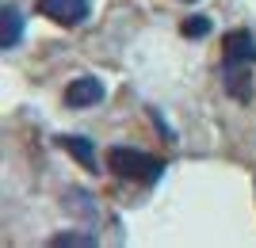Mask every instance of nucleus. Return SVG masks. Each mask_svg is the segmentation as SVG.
I'll return each instance as SVG.
<instances>
[{
	"instance_id": "nucleus-1",
	"label": "nucleus",
	"mask_w": 256,
	"mask_h": 248,
	"mask_svg": "<svg viewBox=\"0 0 256 248\" xmlns=\"http://www.w3.org/2000/svg\"><path fill=\"white\" fill-rule=\"evenodd\" d=\"M107 168L118 180H130V184H157L160 172H164V164L157 157H150V153H142V149H126V145L107 149Z\"/></svg>"
},
{
	"instance_id": "nucleus-2",
	"label": "nucleus",
	"mask_w": 256,
	"mask_h": 248,
	"mask_svg": "<svg viewBox=\"0 0 256 248\" xmlns=\"http://www.w3.org/2000/svg\"><path fill=\"white\" fill-rule=\"evenodd\" d=\"M38 11L46 19H54L58 27H80L88 19L92 4L88 0H38Z\"/></svg>"
},
{
	"instance_id": "nucleus-3",
	"label": "nucleus",
	"mask_w": 256,
	"mask_h": 248,
	"mask_svg": "<svg viewBox=\"0 0 256 248\" xmlns=\"http://www.w3.org/2000/svg\"><path fill=\"white\" fill-rule=\"evenodd\" d=\"M100 99H104V84H100V76H76L73 84L65 88V107H73V111L96 107Z\"/></svg>"
},
{
	"instance_id": "nucleus-4",
	"label": "nucleus",
	"mask_w": 256,
	"mask_h": 248,
	"mask_svg": "<svg viewBox=\"0 0 256 248\" xmlns=\"http://www.w3.org/2000/svg\"><path fill=\"white\" fill-rule=\"evenodd\" d=\"M222 84L234 99L252 96V61H222Z\"/></svg>"
},
{
	"instance_id": "nucleus-5",
	"label": "nucleus",
	"mask_w": 256,
	"mask_h": 248,
	"mask_svg": "<svg viewBox=\"0 0 256 248\" xmlns=\"http://www.w3.org/2000/svg\"><path fill=\"white\" fill-rule=\"evenodd\" d=\"M222 61H256V38L248 31H230L222 42Z\"/></svg>"
},
{
	"instance_id": "nucleus-6",
	"label": "nucleus",
	"mask_w": 256,
	"mask_h": 248,
	"mask_svg": "<svg viewBox=\"0 0 256 248\" xmlns=\"http://www.w3.org/2000/svg\"><path fill=\"white\" fill-rule=\"evenodd\" d=\"M20 38H23V15H20V8L4 4V11H0V50H4V54L16 50Z\"/></svg>"
},
{
	"instance_id": "nucleus-7",
	"label": "nucleus",
	"mask_w": 256,
	"mask_h": 248,
	"mask_svg": "<svg viewBox=\"0 0 256 248\" xmlns=\"http://www.w3.org/2000/svg\"><path fill=\"white\" fill-rule=\"evenodd\" d=\"M62 149L69 153V157H76L84 168L100 172V168H96V145H92L88 138H80V134H65V138H62Z\"/></svg>"
},
{
	"instance_id": "nucleus-8",
	"label": "nucleus",
	"mask_w": 256,
	"mask_h": 248,
	"mask_svg": "<svg viewBox=\"0 0 256 248\" xmlns=\"http://www.w3.org/2000/svg\"><path fill=\"white\" fill-rule=\"evenodd\" d=\"M50 245L54 248H65V245H96V237H84V233H58Z\"/></svg>"
},
{
	"instance_id": "nucleus-9",
	"label": "nucleus",
	"mask_w": 256,
	"mask_h": 248,
	"mask_svg": "<svg viewBox=\"0 0 256 248\" xmlns=\"http://www.w3.org/2000/svg\"><path fill=\"white\" fill-rule=\"evenodd\" d=\"M206 31H210V19H203V15H199V19H188V23H184V34H195V38H203Z\"/></svg>"
},
{
	"instance_id": "nucleus-10",
	"label": "nucleus",
	"mask_w": 256,
	"mask_h": 248,
	"mask_svg": "<svg viewBox=\"0 0 256 248\" xmlns=\"http://www.w3.org/2000/svg\"><path fill=\"white\" fill-rule=\"evenodd\" d=\"M188 4H195V0H188Z\"/></svg>"
}]
</instances>
